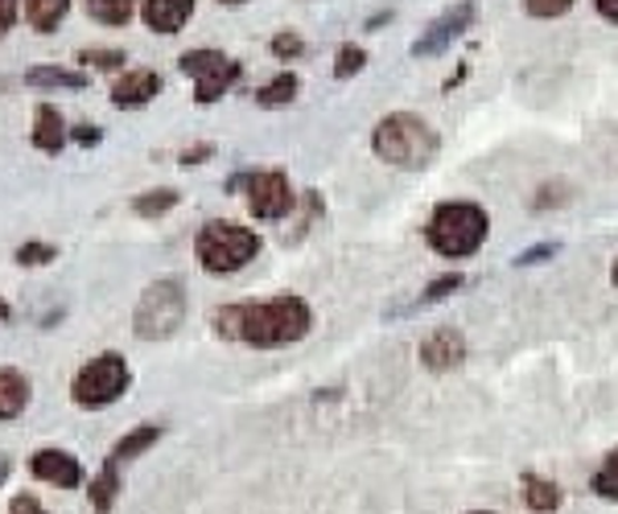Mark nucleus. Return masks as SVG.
<instances>
[{
    "label": "nucleus",
    "mask_w": 618,
    "mask_h": 514,
    "mask_svg": "<svg viewBox=\"0 0 618 514\" xmlns=\"http://www.w3.org/2000/svg\"><path fill=\"white\" fill-rule=\"evenodd\" d=\"M309 305L301 296H277L265 305H236L215 318V330L223 337H243L248 346H289L309 334Z\"/></svg>",
    "instance_id": "nucleus-1"
},
{
    "label": "nucleus",
    "mask_w": 618,
    "mask_h": 514,
    "mask_svg": "<svg viewBox=\"0 0 618 514\" xmlns=\"http://www.w3.org/2000/svg\"><path fill=\"white\" fill-rule=\"evenodd\" d=\"M371 144H376V153L388 165H400V169H421L437 157V132L425 124L421 115H408V112L383 115L380 124H376Z\"/></svg>",
    "instance_id": "nucleus-2"
},
{
    "label": "nucleus",
    "mask_w": 618,
    "mask_h": 514,
    "mask_svg": "<svg viewBox=\"0 0 618 514\" xmlns=\"http://www.w3.org/2000/svg\"><path fill=\"white\" fill-rule=\"evenodd\" d=\"M482 239H487V214L475 202H446L429 219V243L450 260H462V255L478 251Z\"/></svg>",
    "instance_id": "nucleus-3"
},
{
    "label": "nucleus",
    "mask_w": 618,
    "mask_h": 514,
    "mask_svg": "<svg viewBox=\"0 0 618 514\" xmlns=\"http://www.w3.org/2000/svg\"><path fill=\"white\" fill-rule=\"evenodd\" d=\"M256 251H260V239L239 223H207L198 235V264L211 276L239 272L243 264H252Z\"/></svg>",
    "instance_id": "nucleus-4"
},
{
    "label": "nucleus",
    "mask_w": 618,
    "mask_h": 514,
    "mask_svg": "<svg viewBox=\"0 0 618 514\" xmlns=\"http://www.w3.org/2000/svg\"><path fill=\"white\" fill-rule=\"evenodd\" d=\"M186 321V292L178 280H157L141 292V305L132 313V334L141 342H161V337L178 334Z\"/></svg>",
    "instance_id": "nucleus-5"
},
{
    "label": "nucleus",
    "mask_w": 618,
    "mask_h": 514,
    "mask_svg": "<svg viewBox=\"0 0 618 514\" xmlns=\"http://www.w3.org/2000/svg\"><path fill=\"white\" fill-rule=\"evenodd\" d=\"M128 379H132L128 375V362L108 350V354L91 359L83 371L74 375L71 395L79 407H108V403H116L128 391Z\"/></svg>",
    "instance_id": "nucleus-6"
},
{
    "label": "nucleus",
    "mask_w": 618,
    "mask_h": 514,
    "mask_svg": "<svg viewBox=\"0 0 618 514\" xmlns=\"http://www.w3.org/2000/svg\"><path fill=\"white\" fill-rule=\"evenodd\" d=\"M182 70L198 79V103H215L239 79V62L223 58L219 50H190L182 54Z\"/></svg>",
    "instance_id": "nucleus-7"
},
{
    "label": "nucleus",
    "mask_w": 618,
    "mask_h": 514,
    "mask_svg": "<svg viewBox=\"0 0 618 514\" xmlns=\"http://www.w3.org/2000/svg\"><path fill=\"white\" fill-rule=\"evenodd\" d=\"M248 206H252L256 219H281L293 210V190L285 173H256L248 181Z\"/></svg>",
    "instance_id": "nucleus-8"
},
{
    "label": "nucleus",
    "mask_w": 618,
    "mask_h": 514,
    "mask_svg": "<svg viewBox=\"0 0 618 514\" xmlns=\"http://www.w3.org/2000/svg\"><path fill=\"white\" fill-rule=\"evenodd\" d=\"M470 21H475V0H462L458 9H450V13L437 17L433 26H429V33H421V38L412 42V54H417V58L441 54V50H446V46H450L453 38H458V33L470 26Z\"/></svg>",
    "instance_id": "nucleus-9"
},
{
    "label": "nucleus",
    "mask_w": 618,
    "mask_h": 514,
    "mask_svg": "<svg viewBox=\"0 0 618 514\" xmlns=\"http://www.w3.org/2000/svg\"><path fill=\"white\" fill-rule=\"evenodd\" d=\"M33 473L58 490H74L83 482V465H79L71 453H62V449H42V453H33Z\"/></svg>",
    "instance_id": "nucleus-10"
},
{
    "label": "nucleus",
    "mask_w": 618,
    "mask_h": 514,
    "mask_svg": "<svg viewBox=\"0 0 618 514\" xmlns=\"http://www.w3.org/2000/svg\"><path fill=\"white\" fill-rule=\"evenodd\" d=\"M141 17L157 33H178L195 17V0H144Z\"/></svg>",
    "instance_id": "nucleus-11"
},
{
    "label": "nucleus",
    "mask_w": 618,
    "mask_h": 514,
    "mask_svg": "<svg viewBox=\"0 0 618 514\" xmlns=\"http://www.w3.org/2000/svg\"><path fill=\"white\" fill-rule=\"evenodd\" d=\"M157 91H161V74H153V70H128L124 79L112 87V103L116 108H141Z\"/></svg>",
    "instance_id": "nucleus-12"
},
{
    "label": "nucleus",
    "mask_w": 618,
    "mask_h": 514,
    "mask_svg": "<svg viewBox=\"0 0 618 514\" xmlns=\"http://www.w3.org/2000/svg\"><path fill=\"white\" fill-rule=\"evenodd\" d=\"M466 359V342L462 334H453V330H437L433 337H425L421 342V362L425 366H433V371H450L458 362Z\"/></svg>",
    "instance_id": "nucleus-13"
},
{
    "label": "nucleus",
    "mask_w": 618,
    "mask_h": 514,
    "mask_svg": "<svg viewBox=\"0 0 618 514\" xmlns=\"http://www.w3.org/2000/svg\"><path fill=\"white\" fill-rule=\"evenodd\" d=\"M33 144L42 153H58L67 144V120L50 103H38V112H33Z\"/></svg>",
    "instance_id": "nucleus-14"
},
{
    "label": "nucleus",
    "mask_w": 618,
    "mask_h": 514,
    "mask_svg": "<svg viewBox=\"0 0 618 514\" xmlns=\"http://www.w3.org/2000/svg\"><path fill=\"white\" fill-rule=\"evenodd\" d=\"M29 379L21 371H0V420H13L26 412Z\"/></svg>",
    "instance_id": "nucleus-15"
},
{
    "label": "nucleus",
    "mask_w": 618,
    "mask_h": 514,
    "mask_svg": "<svg viewBox=\"0 0 618 514\" xmlns=\"http://www.w3.org/2000/svg\"><path fill=\"white\" fill-rule=\"evenodd\" d=\"M116 494H120V461L108 457V465L99 470V477L91 482V506H96L99 514L112 511Z\"/></svg>",
    "instance_id": "nucleus-16"
},
{
    "label": "nucleus",
    "mask_w": 618,
    "mask_h": 514,
    "mask_svg": "<svg viewBox=\"0 0 618 514\" xmlns=\"http://www.w3.org/2000/svg\"><path fill=\"white\" fill-rule=\"evenodd\" d=\"M67 9H71V0H29V26L38 29V33H54L58 21L67 17Z\"/></svg>",
    "instance_id": "nucleus-17"
},
{
    "label": "nucleus",
    "mask_w": 618,
    "mask_h": 514,
    "mask_svg": "<svg viewBox=\"0 0 618 514\" xmlns=\"http://www.w3.org/2000/svg\"><path fill=\"white\" fill-rule=\"evenodd\" d=\"M29 87H71V91H79V87H87V74L83 70H62V67H33L26 74Z\"/></svg>",
    "instance_id": "nucleus-18"
},
{
    "label": "nucleus",
    "mask_w": 618,
    "mask_h": 514,
    "mask_svg": "<svg viewBox=\"0 0 618 514\" xmlns=\"http://www.w3.org/2000/svg\"><path fill=\"white\" fill-rule=\"evenodd\" d=\"M161 441V424H141L137 432H128L124 441L112 449V457L116 461H128V457H137V453H144L149 445H157Z\"/></svg>",
    "instance_id": "nucleus-19"
},
{
    "label": "nucleus",
    "mask_w": 618,
    "mask_h": 514,
    "mask_svg": "<svg viewBox=\"0 0 618 514\" xmlns=\"http://www.w3.org/2000/svg\"><path fill=\"white\" fill-rule=\"evenodd\" d=\"M297 95V74H289V70H285V74H277V79H272V83L268 87H260V103H265V108H281V103H289V99Z\"/></svg>",
    "instance_id": "nucleus-20"
},
{
    "label": "nucleus",
    "mask_w": 618,
    "mask_h": 514,
    "mask_svg": "<svg viewBox=\"0 0 618 514\" xmlns=\"http://www.w3.org/2000/svg\"><path fill=\"white\" fill-rule=\"evenodd\" d=\"M87 9L103 26H124L128 17H132V0H87Z\"/></svg>",
    "instance_id": "nucleus-21"
},
{
    "label": "nucleus",
    "mask_w": 618,
    "mask_h": 514,
    "mask_svg": "<svg viewBox=\"0 0 618 514\" xmlns=\"http://www.w3.org/2000/svg\"><path fill=\"white\" fill-rule=\"evenodd\" d=\"M557 502H561V494H557V486H552V482L528 477V506H532V511H552Z\"/></svg>",
    "instance_id": "nucleus-22"
},
{
    "label": "nucleus",
    "mask_w": 618,
    "mask_h": 514,
    "mask_svg": "<svg viewBox=\"0 0 618 514\" xmlns=\"http://www.w3.org/2000/svg\"><path fill=\"white\" fill-rule=\"evenodd\" d=\"M178 202V194L173 190H153V194H141L137 198V214H144V219H153V214H166L169 206Z\"/></svg>",
    "instance_id": "nucleus-23"
},
{
    "label": "nucleus",
    "mask_w": 618,
    "mask_h": 514,
    "mask_svg": "<svg viewBox=\"0 0 618 514\" xmlns=\"http://www.w3.org/2000/svg\"><path fill=\"white\" fill-rule=\"evenodd\" d=\"M594 490L602 494V498H618V449L606 457V465L598 470V477H594Z\"/></svg>",
    "instance_id": "nucleus-24"
},
{
    "label": "nucleus",
    "mask_w": 618,
    "mask_h": 514,
    "mask_svg": "<svg viewBox=\"0 0 618 514\" xmlns=\"http://www.w3.org/2000/svg\"><path fill=\"white\" fill-rule=\"evenodd\" d=\"M363 62H367V54L359 50V46H342V50H338L335 74H338V79H351V74H359V70H363Z\"/></svg>",
    "instance_id": "nucleus-25"
},
{
    "label": "nucleus",
    "mask_w": 618,
    "mask_h": 514,
    "mask_svg": "<svg viewBox=\"0 0 618 514\" xmlns=\"http://www.w3.org/2000/svg\"><path fill=\"white\" fill-rule=\"evenodd\" d=\"M50 260H58V251L50 248V243H26V248H17V264H50Z\"/></svg>",
    "instance_id": "nucleus-26"
},
{
    "label": "nucleus",
    "mask_w": 618,
    "mask_h": 514,
    "mask_svg": "<svg viewBox=\"0 0 618 514\" xmlns=\"http://www.w3.org/2000/svg\"><path fill=\"white\" fill-rule=\"evenodd\" d=\"M79 62H96V67H103V70H116V67H124L128 58H124V50H83Z\"/></svg>",
    "instance_id": "nucleus-27"
},
{
    "label": "nucleus",
    "mask_w": 618,
    "mask_h": 514,
    "mask_svg": "<svg viewBox=\"0 0 618 514\" xmlns=\"http://www.w3.org/2000/svg\"><path fill=\"white\" fill-rule=\"evenodd\" d=\"M524 4H528L532 17H561L574 9V0H524Z\"/></svg>",
    "instance_id": "nucleus-28"
},
{
    "label": "nucleus",
    "mask_w": 618,
    "mask_h": 514,
    "mask_svg": "<svg viewBox=\"0 0 618 514\" xmlns=\"http://www.w3.org/2000/svg\"><path fill=\"white\" fill-rule=\"evenodd\" d=\"M306 50V42L297 38V33H281V38H272V54L277 58H297Z\"/></svg>",
    "instance_id": "nucleus-29"
},
{
    "label": "nucleus",
    "mask_w": 618,
    "mask_h": 514,
    "mask_svg": "<svg viewBox=\"0 0 618 514\" xmlns=\"http://www.w3.org/2000/svg\"><path fill=\"white\" fill-rule=\"evenodd\" d=\"M450 289H462V276H446V280H437V284H433V289H429V292H425L421 301H441V296H446V292H450Z\"/></svg>",
    "instance_id": "nucleus-30"
},
{
    "label": "nucleus",
    "mask_w": 618,
    "mask_h": 514,
    "mask_svg": "<svg viewBox=\"0 0 618 514\" xmlns=\"http://www.w3.org/2000/svg\"><path fill=\"white\" fill-rule=\"evenodd\" d=\"M13 21H17V0H0V38L13 29Z\"/></svg>",
    "instance_id": "nucleus-31"
},
{
    "label": "nucleus",
    "mask_w": 618,
    "mask_h": 514,
    "mask_svg": "<svg viewBox=\"0 0 618 514\" xmlns=\"http://www.w3.org/2000/svg\"><path fill=\"white\" fill-rule=\"evenodd\" d=\"M552 251H557V243H545V248L524 251V255H520V264H540V260H545V255H552Z\"/></svg>",
    "instance_id": "nucleus-32"
},
{
    "label": "nucleus",
    "mask_w": 618,
    "mask_h": 514,
    "mask_svg": "<svg viewBox=\"0 0 618 514\" xmlns=\"http://www.w3.org/2000/svg\"><path fill=\"white\" fill-rule=\"evenodd\" d=\"M74 140H79V144H99V128L96 124H79L74 128Z\"/></svg>",
    "instance_id": "nucleus-33"
},
{
    "label": "nucleus",
    "mask_w": 618,
    "mask_h": 514,
    "mask_svg": "<svg viewBox=\"0 0 618 514\" xmlns=\"http://www.w3.org/2000/svg\"><path fill=\"white\" fill-rule=\"evenodd\" d=\"M13 514H46V511L38 506V498H29V494H26V498L13 502Z\"/></svg>",
    "instance_id": "nucleus-34"
},
{
    "label": "nucleus",
    "mask_w": 618,
    "mask_h": 514,
    "mask_svg": "<svg viewBox=\"0 0 618 514\" xmlns=\"http://www.w3.org/2000/svg\"><path fill=\"white\" fill-rule=\"evenodd\" d=\"M598 4V13L606 17V21H618V0H594Z\"/></svg>",
    "instance_id": "nucleus-35"
},
{
    "label": "nucleus",
    "mask_w": 618,
    "mask_h": 514,
    "mask_svg": "<svg viewBox=\"0 0 618 514\" xmlns=\"http://www.w3.org/2000/svg\"><path fill=\"white\" fill-rule=\"evenodd\" d=\"M4 477H9V461L0 457V482H4Z\"/></svg>",
    "instance_id": "nucleus-36"
},
{
    "label": "nucleus",
    "mask_w": 618,
    "mask_h": 514,
    "mask_svg": "<svg viewBox=\"0 0 618 514\" xmlns=\"http://www.w3.org/2000/svg\"><path fill=\"white\" fill-rule=\"evenodd\" d=\"M610 280H615V289H618V260H615V268H610Z\"/></svg>",
    "instance_id": "nucleus-37"
},
{
    "label": "nucleus",
    "mask_w": 618,
    "mask_h": 514,
    "mask_svg": "<svg viewBox=\"0 0 618 514\" xmlns=\"http://www.w3.org/2000/svg\"><path fill=\"white\" fill-rule=\"evenodd\" d=\"M4 313H9V309H4V301H0V318H4Z\"/></svg>",
    "instance_id": "nucleus-38"
},
{
    "label": "nucleus",
    "mask_w": 618,
    "mask_h": 514,
    "mask_svg": "<svg viewBox=\"0 0 618 514\" xmlns=\"http://www.w3.org/2000/svg\"><path fill=\"white\" fill-rule=\"evenodd\" d=\"M223 4H243V0H223Z\"/></svg>",
    "instance_id": "nucleus-39"
}]
</instances>
